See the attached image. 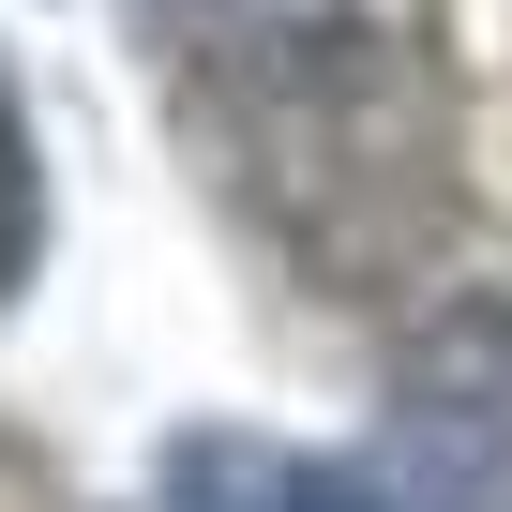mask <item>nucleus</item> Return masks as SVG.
I'll return each mask as SVG.
<instances>
[{
    "label": "nucleus",
    "mask_w": 512,
    "mask_h": 512,
    "mask_svg": "<svg viewBox=\"0 0 512 512\" xmlns=\"http://www.w3.org/2000/svg\"><path fill=\"white\" fill-rule=\"evenodd\" d=\"M0 166H16V121H0Z\"/></svg>",
    "instance_id": "4"
},
{
    "label": "nucleus",
    "mask_w": 512,
    "mask_h": 512,
    "mask_svg": "<svg viewBox=\"0 0 512 512\" xmlns=\"http://www.w3.org/2000/svg\"><path fill=\"white\" fill-rule=\"evenodd\" d=\"M151 512H392L362 467H317V452H272V437H181L151 467Z\"/></svg>",
    "instance_id": "3"
},
{
    "label": "nucleus",
    "mask_w": 512,
    "mask_h": 512,
    "mask_svg": "<svg viewBox=\"0 0 512 512\" xmlns=\"http://www.w3.org/2000/svg\"><path fill=\"white\" fill-rule=\"evenodd\" d=\"M136 31H151V61H181L226 106H302V91L362 76L377 0H136Z\"/></svg>",
    "instance_id": "2"
},
{
    "label": "nucleus",
    "mask_w": 512,
    "mask_h": 512,
    "mask_svg": "<svg viewBox=\"0 0 512 512\" xmlns=\"http://www.w3.org/2000/svg\"><path fill=\"white\" fill-rule=\"evenodd\" d=\"M362 482L392 512H512V302H437L392 347Z\"/></svg>",
    "instance_id": "1"
}]
</instances>
